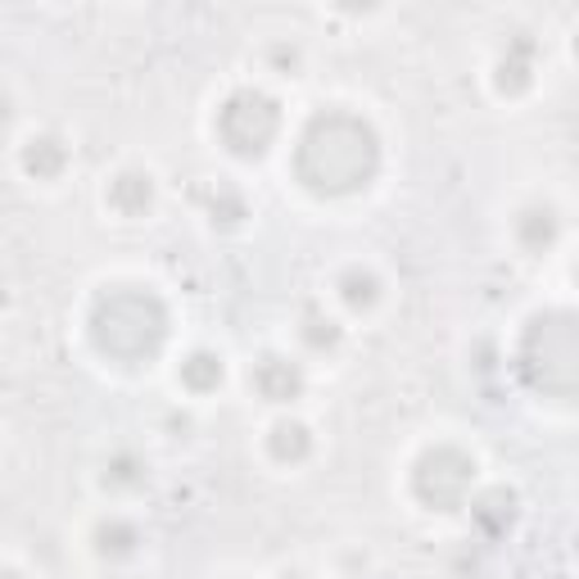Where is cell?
I'll return each instance as SVG.
<instances>
[{"label":"cell","mask_w":579,"mask_h":579,"mask_svg":"<svg viewBox=\"0 0 579 579\" xmlns=\"http://www.w3.org/2000/svg\"><path fill=\"white\" fill-rule=\"evenodd\" d=\"M276 132H281V109L263 91H236L218 109V136L240 159H259L276 141Z\"/></svg>","instance_id":"obj_4"},{"label":"cell","mask_w":579,"mask_h":579,"mask_svg":"<svg viewBox=\"0 0 579 579\" xmlns=\"http://www.w3.org/2000/svg\"><path fill=\"white\" fill-rule=\"evenodd\" d=\"M471 516H476L489 534H503V529L516 521V499H512L507 489H489L484 499H476V503H471Z\"/></svg>","instance_id":"obj_9"},{"label":"cell","mask_w":579,"mask_h":579,"mask_svg":"<svg viewBox=\"0 0 579 579\" xmlns=\"http://www.w3.org/2000/svg\"><path fill=\"white\" fill-rule=\"evenodd\" d=\"M105 480L118 484V489H128V484L145 480V467H141V458H132V452H118V458L105 467Z\"/></svg>","instance_id":"obj_16"},{"label":"cell","mask_w":579,"mask_h":579,"mask_svg":"<svg viewBox=\"0 0 579 579\" xmlns=\"http://www.w3.org/2000/svg\"><path fill=\"white\" fill-rule=\"evenodd\" d=\"M254 390L263 398H272V403H290V398L304 394V371L290 358H281V353H267L254 367Z\"/></svg>","instance_id":"obj_6"},{"label":"cell","mask_w":579,"mask_h":579,"mask_svg":"<svg viewBox=\"0 0 579 579\" xmlns=\"http://www.w3.org/2000/svg\"><path fill=\"white\" fill-rule=\"evenodd\" d=\"M308 452H313V435H308L299 422L272 426V458H281V462H304Z\"/></svg>","instance_id":"obj_12"},{"label":"cell","mask_w":579,"mask_h":579,"mask_svg":"<svg viewBox=\"0 0 579 579\" xmlns=\"http://www.w3.org/2000/svg\"><path fill=\"white\" fill-rule=\"evenodd\" d=\"M182 385H186V390H195V394L218 390V385H222V358H218V353H209V349L190 353V358L182 362Z\"/></svg>","instance_id":"obj_10"},{"label":"cell","mask_w":579,"mask_h":579,"mask_svg":"<svg viewBox=\"0 0 579 579\" xmlns=\"http://www.w3.org/2000/svg\"><path fill=\"white\" fill-rule=\"evenodd\" d=\"M381 168V141L358 113H317L295 145V177L313 195H353Z\"/></svg>","instance_id":"obj_1"},{"label":"cell","mask_w":579,"mask_h":579,"mask_svg":"<svg viewBox=\"0 0 579 579\" xmlns=\"http://www.w3.org/2000/svg\"><path fill=\"white\" fill-rule=\"evenodd\" d=\"M6 579H19V575H6Z\"/></svg>","instance_id":"obj_18"},{"label":"cell","mask_w":579,"mask_h":579,"mask_svg":"<svg viewBox=\"0 0 579 579\" xmlns=\"http://www.w3.org/2000/svg\"><path fill=\"white\" fill-rule=\"evenodd\" d=\"M476 484V462L458 448H430L412 471V489L430 512H458Z\"/></svg>","instance_id":"obj_5"},{"label":"cell","mask_w":579,"mask_h":579,"mask_svg":"<svg viewBox=\"0 0 579 579\" xmlns=\"http://www.w3.org/2000/svg\"><path fill=\"white\" fill-rule=\"evenodd\" d=\"M516 371L534 394L579 398V313L553 308L534 317L516 349Z\"/></svg>","instance_id":"obj_3"},{"label":"cell","mask_w":579,"mask_h":579,"mask_svg":"<svg viewBox=\"0 0 579 579\" xmlns=\"http://www.w3.org/2000/svg\"><path fill=\"white\" fill-rule=\"evenodd\" d=\"M575 276H579V267H575Z\"/></svg>","instance_id":"obj_19"},{"label":"cell","mask_w":579,"mask_h":579,"mask_svg":"<svg viewBox=\"0 0 579 579\" xmlns=\"http://www.w3.org/2000/svg\"><path fill=\"white\" fill-rule=\"evenodd\" d=\"M340 299L362 313V308H371V304L381 299V281L371 276V272H362V267H349V272L340 276Z\"/></svg>","instance_id":"obj_13"},{"label":"cell","mask_w":579,"mask_h":579,"mask_svg":"<svg viewBox=\"0 0 579 579\" xmlns=\"http://www.w3.org/2000/svg\"><path fill=\"white\" fill-rule=\"evenodd\" d=\"M304 345L317 349V353L336 349L340 345V326L330 321V317H321V313H304Z\"/></svg>","instance_id":"obj_15"},{"label":"cell","mask_w":579,"mask_h":579,"mask_svg":"<svg viewBox=\"0 0 579 579\" xmlns=\"http://www.w3.org/2000/svg\"><path fill=\"white\" fill-rule=\"evenodd\" d=\"M285 579H304V575H285Z\"/></svg>","instance_id":"obj_17"},{"label":"cell","mask_w":579,"mask_h":579,"mask_svg":"<svg viewBox=\"0 0 579 579\" xmlns=\"http://www.w3.org/2000/svg\"><path fill=\"white\" fill-rule=\"evenodd\" d=\"M150 199H154L150 173H122V177H113V186H109V204H113L118 214H128V218L145 214Z\"/></svg>","instance_id":"obj_7"},{"label":"cell","mask_w":579,"mask_h":579,"mask_svg":"<svg viewBox=\"0 0 579 579\" xmlns=\"http://www.w3.org/2000/svg\"><path fill=\"white\" fill-rule=\"evenodd\" d=\"M163 340H168V308L159 295L136 285H118L109 295L96 299L91 308V345L122 362V367H141L159 358Z\"/></svg>","instance_id":"obj_2"},{"label":"cell","mask_w":579,"mask_h":579,"mask_svg":"<svg viewBox=\"0 0 579 579\" xmlns=\"http://www.w3.org/2000/svg\"><path fill=\"white\" fill-rule=\"evenodd\" d=\"M64 163H68V150H64V141H55V136H41V141H32V145L23 150V168H28L32 177H59Z\"/></svg>","instance_id":"obj_11"},{"label":"cell","mask_w":579,"mask_h":579,"mask_svg":"<svg viewBox=\"0 0 579 579\" xmlns=\"http://www.w3.org/2000/svg\"><path fill=\"white\" fill-rule=\"evenodd\" d=\"M557 214L553 209H525L521 218H516V240L525 244L529 254H544L548 244H557Z\"/></svg>","instance_id":"obj_8"},{"label":"cell","mask_w":579,"mask_h":579,"mask_svg":"<svg viewBox=\"0 0 579 579\" xmlns=\"http://www.w3.org/2000/svg\"><path fill=\"white\" fill-rule=\"evenodd\" d=\"M96 544H100V553L105 557H128V553H136V544H141V534H136V525L132 521H105L100 529H96Z\"/></svg>","instance_id":"obj_14"}]
</instances>
